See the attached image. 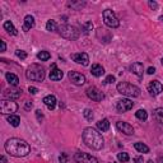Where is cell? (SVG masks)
Segmentation results:
<instances>
[{
	"label": "cell",
	"instance_id": "4",
	"mask_svg": "<svg viewBox=\"0 0 163 163\" xmlns=\"http://www.w3.org/2000/svg\"><path fill=\"white\" fill-rule=\"evenodd\" d=\"M117 91L118 93H121L126 97H133V98H135V97H139L140 96V88L134 84H130L127 82H120L117 84Z\"/></svg>",
	"mask_w": 163,
	"mask_h": 163
},
{
	"label": "cell",
	"instance_id": "39",
	"mask_svg": "<svg viewBox=\"0 0 163 163\" xmlns=\"http://www.w3.org/2000/svg\"><path fill=\"white\" fill-rule=\"evenodd\" d=\"M148 4H149V6H150L152 9H158V4H157L156 2H149Z\"/></svg>",
	"mask_w": 163,
	"mask_h": 163
},
{
	"label": "cell",
	"instance_id": "30",
	"mask_svg": "<svg viewBox=\"0 0 163 163\" xmlns=\"http://www.w3.org/2000/svg\"><path fill=\"white\" fill-rule=\"evenodd\" d=\"M59 27H58V24H56V22L55 20H52V19H50L49 22H47V23H46V29L47 31H56Z\"/></svg>",
	"mask_w": 163,
	"mask_h": 163
},
{
	"label": "cell",
	"instance_id": "29",
	"mask_svg": "<svg viewBox=\"0 0 163 163\" xmlns=\"http://www.w3.org/2000/svg\"><path fill=\"white\" fill-rule=\"evenodd\" d=\"M37 58L41 61H47L51 58V55H50V52H47V51H41V52L37 54Z\"/></svg>",
	"mask_w": 163,
	"mask_h": 163
},
{
	"label": "cell",
	"instance_id": "8",
	"mask_svg": "<svg viewBox=\"0 0 163 163\" xmlns=\"http://www.w3.org/2000/svg\"><path fill=\"white\" fill-rule=\"evenodd\" d=\"M74 159L77 163H98V159H97L96 157H93L88 153H83V152L75 153Z\"/></svg>",
	"mask_w": 163,
	"mask_h": 163
},
{
	"label": "cell",
	"instance_id": "20",
	"mask_svg": "<svg viewBox=\"0 0 163 163\" xmlns=\"http://www.w3.org/2000/svg\"><path fill=\"white\" fill-rule=\"evenodd\" d=\"M35 27V18L32 15H26L24 18V24H23V31L28 32L31 28Z\"/></svg>",
	"mask_w": 163,
	"mask_h": 163
},
{
	"label": "cell",
	"instance_id": "38",
	"mask_svg": "<svg viewBox=\"0 0 163 163\" xmlns=\"http://www.w3.org/2000/svg\"><path fill=\"white\" fill-rule=\"evenodd\" d=\"M36 116H37V120H38V121H42V120H43V115H42V112H41L40 110L36 111Z\"/></svg>",
	"mask_w": 163,
	"mask_h": 163
},
{
	"label": "cell",
	"instance_id": "44",
	"mask_svg": "<svg viewBox=\"0 0 163 163\" xmlns=\"http://www.w3.org/2000/svg\"><path fill=\"white\" fill-rule=\"evenodd\" d=\"M158 163H163V157H158Z\"/></svg>",
	"mask_w": 163,
	"mask_h": 163
},
{
	"label": "cell",
	"instance_id": "19",
	"mask_svg": "<svg viewBox=\"0 0 163 163\" xmlns=\"http://www.w3.org/2000/svg\"><path fill=\"white\" fill-rule=\"evenodd\" d=\"M91 73L94 75V77L100 78V77H102V75L105 74V69H103L102 65H100V64H93L92 68H91Z\"/></svg>",
	"mask_w": 163,
	"mask_h": 163
},
{
	"label": "cell",
	"instance_id": "31",
	"mask_svg": "<svg viewBox=\"0 0 163 163\" xmlns=\"http://www.w3.org/2000/svg\"><path fill=\"white\" fill-rule=\"evenodd\" d=\"M83 115H84V117H85L88 121H92V120H93V111L89 110V108H85V110L83 111Z\"/></svg>",
	"mask_w": 163,
	"mask_h": 163
},
{
	"label": "cell",
	"instance_id": "1",
	"mask_svg": "<svg viewBox=\"0 0 163 163\" xmlns=\"http://www.w3.org/2000/svg\"><path fill=\"white\" fill-rule=\"evenodd\" d=\"M6 153H9L10 156L13 157H26L29 152H31V147L29 144L23 139H19V138H10L8 142L4 145Z\"/></svg>",
	"mask_w": 163,
	"mask_h": 163
},
{
	"label": "cell",
	"instance_id": "33",
	"mask_svg": "<svg viewBox=\"0 0 163 163\" xmlns=\"http://www.w3.org/2000/svg\"><path fill=\"white\" fill-rule=\"evenodd\" d=\"M15 55H17L19 59L24 60V59L27 58V52H26V51H22V50H17V51H15Z\"/></svg>",
	"mask_w": 163,
	"mask_h": 163
},
{
	"label": "cell",
	"instance_id": "15",
	"mask_svg": "<svg viewBox=\"0 0 163 163\" xmlns=\"http://www.w3.org/2000/svg\"><path fill=\"white\" fill-rule=\"evenodd\" d=\"M116 127L120 130L121 133H124L125 135H133L134 134V129L133 126L127 124V122H124V121H117L116 122Z\"/></svg>",
	"mask_w": 163,
	"mask_h": 163
},
{
	"label": "cell",
	"instance_id": "13",
	"mask_svg": "<svg viewBox=\"0 0 163 163\" xmlns=\"http://www.w3.org/2000/svg\"><path fill=\"white\" fill-rule=\"evenodd\" d=\"M22 96V89H5L4 93H3V97H4V100H10V101H15L18 100L19 97Z\"/></svg>",
	"mask_w": 163,
	"mask_h": 163
},
{
	"label": "cell",
	"instance_id": "40",
	"mask_svg": "<svg viewBox=\"0 0 163 163\" xmlns=\"http://www.w3.org/2000/svg\"><path fill=\"white\" fill-rule=\"evenodd\" d=\"M0 43H2V52H4L5 50H6V43H5V41H0Z\"/></svg>",
	"mask_w": 163,
	"mask_h": 163
},
{
	"label": "cell",
	"instance_id": "21",
	"mask_svg": "<svg viewBox=\"0 0 163 163\" xmlns=\"http://www.w3.org/2000/svg\"><path fill=\"white\" fill-rule=\"evenodd\" d=\"M97 129L100 130V131L105 133V131H108L110 130V121L107 120V118H103V120H100L97 122Z\"/></svg>",
	"mask_w": 163,
	"mask_h": 163
},
{
	"label": "cell",
	"instance_id": "6",
	"mask_svg": "<svg viewBox=\"0 0 163 163\" xmlns=\"http://www.w3.org/2000/svg\"><path fill=\"white\" fill-rule=\"evenodd\" d=\"M102 17H103L105 24H106L107 27H110V28H117L118 26H120V22H118L117 17L115 15V13L112 12L111 9H106V10H103Z\"/></svg>",
	"mask_w": 163,
	"mask_h": 163
},
{
	"label": "cell",
	"instance_id": "22",
	"mask_svg": "<svg viewBox=\"0 0 163 163\" xmlns=\"http://www.w3.org/2000/svg\"><path fill=\"white\" fill-rule=\"evenodd\" d=\"M5 78H6V80H8V83H9L10 85L17 87V85L19 84V78L17 77L15 74H13V73H6V74H5Z\"/></svg>",
	"mask_w": 163,
	"mask_h": 163
},
{
	"label": "cell",
	"instance_id": "16",
	"mask_svg": "<svg viewBox=\"0 0 163 163\" xmlns=\"http://www.w3.org/2000/svg\"><path fill=\"white\" fill-rule=\"evenodd\" d=\"M130 71L134 73L139 79L143 78V73H144V66L142 62H134L131 66H130Z\"/></svg>",
	"mask_w": 163,
	"mask_h": 163
},
{
	"label": "cell",
	"instance_id": "7",
	"mask_svg": "<svg viewBox=\"0 0 163 163\" xmlns=\"http://www.w3.org/2000/svg\"><path fill=\"white\" fill-rule=\"evenodd\" d=\"M0 111L3 115H14V112L18 111V105L14 101L3 100L0 101Z\"/></svg>",
	"mask_w": 163,
	"mask_h": 163
},
{
	"label": "cell",
	"instance_id": "47",
	"mask_svg": "<svg viewBox=\"0 0 163 163\" xmlns=\"http://www.w3.org/2000/svg\"><path fill=\"white\" fill-rule=\"evenodd\" d=\"M161 62H162V65H163V58H162V60H161Z\"/></svg>",
	"mask_w": 163,
	"mask_h": 163
},
{
	"label": "cell",
	"instance_id": "48",
	"mask_svg": "<svg viewBox=\"0 0 163 163\" xmlns=\"http://www.w3.org/2000/svg\"><path fill=\"white\" fill-rule=\"evenodd\" d=\"M159 19H161V20H163V15H162V17H161V18H159Z\"/></svg>",
	"mask_w": 163,
	"mask_h": 163
},
{
	"label": "cell",
	"instance_id": "45",
	"mask_svg": "<svg viewBox=\"0 0 163 163\" xmlns=\"http://www.w3.org/2000/svg\"><path fill=\"white\" fill-rule=\"evenodd\" d=\"M2 163H6V158H5L4 156L2 157Z\"/></svg>",
	"mask_w": 163,
	"mask_h": 163
},
{
	"label": "cell",
	"instance_id": "11",
	"mask_svg": "<svg viewBox=\"0 0 163 163\" xmlns=\"http://www.w3.org/2000/svg\"><path fill=\"white\" fill-rule=\"evenodd\" d=\"M133 107H134V102H133V101H130V100H127V98L120 100V101L117 102V105H116L117 111L120 112V114L126 112V111H130Z\"/></svg>",
	"mask_w": 163,
	"mask_h": 163
},
{
	"label": "cell",
	"instance_id": "28",
	"mask_svg": "<svg viewBox=\"0 0 163 163\" xmlns=\"http://www.w3.org/2000/svg\"><path fill=\"white\" fill-rule=\"evenodd\" d=\"M135 116H136V118H139L140 121H145L148 118V112L145 110H138L135 112Z\"/></svg>",
	"mask_w": 163,
	"mask_h": 163
},
{
	"label": "cell",
	"instance_id": "49",
	"mask_svg": "<svg viewBox=\"0 0 163 163\" xmlns=\"http://www.w3.org/2000/svg\"><path fill=\"white\" fill-rule=\"evenodd\" d=\"M112 163H114V162H112Z\"/></svg>",
	"mask_w": 163,
	"mask_h": 163
},
{
	"label": "cell",
	"instance_id": "41",
	"mask_svg": "<svg viewBox=\"0 0 163 163\" xmlns=\"http://www.w3.org/2000/svg\"><path fill=\"white\" fill-rule=\"evenodd\" d=\"M134 163H143V157H135Z\"/></svg>",
	"mask_w": 163,
	"mask_h": 163
},
{
	"label": "cell",
	"instance_id": "24",
	"mask_svg": "<svg viewBox=\"0 0 163 163\" xmlns=\"http://www.w3.org/2000/svg\"><path fill=\"white\" fill-rule=\"evenodd\" d=\"M8 122L12 125V126L17 127V126H19V124H20V117H19L18 115H9V116H8Z\"/></svg>",
	"mask_w": 163,
	"mask_h": 163
},
{
	"label": "cell",
	"instance_id": "12",
	"mask_svg": "<svg viewBox=\"0 0 163 163\" xmlns=\"http://www.w3.org/2000/svg\"><path fill=\"white\" fill-rule=\"evenodd\" d=\"M68 77L70 79V82L75 85H83L85 83V77L83 74L78 73V71H69Z\"/></svg>",
	"mask_w": 163,
	"mask_h": 163
},
{
	"label": "cell",
	"instance_id": "9",
	"mask_svg": "<svg viewBox=\"0 0 163 163\" xmlns=\"http://www.w3.org/2000/svg\"><path fill=\"white\" fill-rule=\"evenodd\" d=\"M85 93L88 96V98H91L92 101H96V102H100L105 98V94L98 88H96V87H89V88H87Z\"/></svg>",
	"mask_w": 163,
	"mask_h": 163
},
{
	"label": "cell",
	"instance_id": "34",
	"mask_svg": "<svg viewBox=\"0 0 163 163\" xmlns=\"http://www.w3.org/2000/svg\"><path fill=\"white\" fill-rule=\"evenodd\" d=\"M83 5H84V3H74V2H71V3H68V6H71V8H75V9L82 8Z\"/></svg>",
	"mask_w": 163,
	"mask_h": 163
},
{
	"label": "cell",
	"instance_id": "36",
	"mask_svg": "<svg viewBox=\"0 0 163 163\" xmlns=\"http://www.w3.org/2000/svg\"><path fill=\"white\" fill-rule=\"evenodd\" d=\"M114 82H115V77H114V75H108V77L105 79V83L106 84H111Z\"/></svg>",
	"mask_w": 163,
	"mask_h": 163
},
{
	"label": "cell",
	"instance_id": "3",
	"mask_svg": "<svg viewBox=\"0 0 163 163\" xmlns=\"http://www.w3.org/2000/svg\"><path fill=\"white\" fill-rule=\"evenodd\" d=\"M26 77L29 79V80H33V82H43L45 80V69H43L41 65H37V64H32L31 66L27 69L26 71Z\"/></svg>",
	"mask_w": 163,
	"mask_h": 163
},
{
	"label": "cell",
	"instance_id": "37",
	"mask_svg": "<svg viewBox=\"0 0 163 163\" xmlns=\"http://www.w3.org/2000/svg\"><path fill=\"white\" fill-rule=\"evenodd\" d=\"M28 91H29V93H32V94H37V93H38V88H36V87H29Z\"/></svg>",
	"mask_w": 163,
	"mask_h": 163
},
{
	"label": "cell",
	"instance_id": "17",
	"mask_svg": "<svg viewBox=\"0 0 163 163\" xmlns=\"http://www.w3.org/2000/svg\"><path fill=\"white\" fill-rule=\"evenodd\" d=\"M51 68H52V69H51V71H50V79H51V80H55V82H56V80H61L62 77H64L62 71H61L60 69L56 68L55 64H52Z\"/></svg>",
	"mask_w": 163,
	"mask_h": 163
},
{
	"label": "cell",
	"instance_id": "26",
	"mask_svg": "<svg viewBox=\"0 0 163 163\" xmlns=\"http://www.w3.org/2000/svg\"><path fill=\"white\" fill-rule=\"evenodd\" d=\"M134 148H135L138 152H140V153H149V148H148L144 143L138 142V143L134 144Z\"/></svg>",
	"mask_w": 163,
	"mask_h": 163
},
{
	"label": "cell",
	"instance_id": "10",
	"mask_svg": "<svg viewBox=\"0 0 163 163\" xmlns=\"http://www.w3.org/2000/svg\"><path fill=\"white\" fill-rule=\"evenodd\" d=\"M71 60L77 64H80L83 66H87L89 64V56L85 52H78V54H71Z\"/></svg>",
	"mask_w": 163,
	"mask_h": 163
},
{
	"label": "cell",
	"instance_id": "27",
	"mask_svg": "<svg viewBox=\"0 0 163 163\" xmlns=\"http://www.w3.org/2000/svg\"><path fill=\"white\" fill-rule=\"evenodd\" d=\"M92 29H93V23H92V22H85V23L82 24V32L84 35H89Z\"/></svg>",
	"mask_w": 163,
	"mask_h": 163
},
{
	"label": "cell",
	"instance_id": "42",
	"mask_svg": "<svg viewBox=\"0 0 163 163\" xmlns=\"http://www.w3.org/2000/svg\"><path fill=\"white\" fill-rule=\"evenodd\" d=\"M24 108H26V110H31V108H32V102L27 101L26 105H24Z\"/></svg>",
	"mask_w": 163,
	"mask_h": 163
},
{
	"label": "cell",
	"instance_id": "23",
	"mask_svg": "<svg viewBox=\"0 0 163 163\" xmlns=\"http://www.w3.org/2000/svg\"><path fill=\"white\" fill-rule=\"evenodd\" d=\"M4 29L8 32L9 35H12V36H15V35H18V31H17V28L13 26V23L10 20H6L5 23H4Z\"/></svg>",
	"mask_w": 163,
	"mask_h": 163
},
{
	"label": "cell",
	"instance_id": "2",
	"mask_svg": "<svg viewBox=\"0 0 163 163\" xmlns=\"http://www.w3.org/2000/svg\"><path fill=\"white\" fill-rule=\"evenodd\" d=\"M83 142L87 147L93 150H100L103 147L102 135L93 127H85L83 130Z\"/></svg>",
	"mask_w": 163,
	"mask_h": 163
},
{
	"label": "cell",
	"instance_id": "14",
	"mask_svg": "<svg viewBox=\"0 0 163 163\" xmlns=\"http://www.w3.org/2000/svg\"><path fill=\"white\" fill-rule=\"evenodd\" d=\"M163 91V85L161 82L158 80H153L148 84V92L152 94V96H158L161 92Z\"/></svg>",
	"mask_w": 163,
	"mask_h": 163
},
{
	"label": "cell",
	"instance_id": "43",
	"mask_svg": "<svg viewBox=\"0 0 163 163\" xmlns=\"http://www.w3.org/2000/svg\"><path fill=\"white\" fill-rule=\"evenodd\" d=\"M147 73H148V74H154V73H156V69L150 66V68L148 69V71H147Z\"/></svg>",
	"mask_w": 163,
	"mask_h": 163
},
{
	"label": "cell",
	"instance_id": "46",
	"mask_svg": "<svg viewBox=\"0 0 163 163\" xmlns=\"http://www.w3.org/2000/svg\"><path fill=\"white\" fill-rule=\"evenodd\" d=\"M147 163H154V162H153V161H148Z\"/></svg>",
	"mask_w": 163,
	"mask_h": 163
},
{
	"label": "cell",
	"instance_id": "5",
	"mask_svg": "<svg viewBox=\"0 0 163 163\" xmlns=\"http://www.w3.org/2000/svg\"><path fill=\"white\" fill-rule=\"evenodd\" d=\"M58 32H59V35L64 38H66V40H77L80 35V31L77 28V27H74V26H69V24H62L58 28Z\"/></svg>",
	"mask_w": 163,
	"mask_h": 163
},
{
	"label": "cell",
	"instance_id": "32",
	"mask_svg": "<svg viewBox=\"0 0 163 163\" xmlns=\"http://www.w3.org/2000/svg\"><path fill=\"white\" fill-rule=\"evenodd\" d=\"M117 159L120 161V162H127L130 158H129V154L127 153H124V152H122V153H118L117 154Z\"/></svg>",
	"mask_w": 163,
	"mask_h": 163
},
{
	"label": "cell",
	"instance_id": "35",
	"mask_svg": "<svg viewBox=\"0 0 163 163\" xmlns=\"http://www.w3.org/2000/svg\"><path fill=\"white\" fill-rule=\"evenodd\" d=\"M59 162L60 163H68V154L66 153H61V156L59 157Z\"/></svg>",
	"mask_w": 163,
	"mask_h": 163
},
{
	"label": "cell",
	"instance_id": "18",
	"mask_svg": "<svg viewBox=\"0 0 163 163\" xmlns=\"http://www.w3.org/2000/svg\"><path fill=\"white\" fill-rule=\"evenodd\" d=\"M43 103H45V105L47 106L49 110H54V108L56 107V97H55V96H52V94L46 96L45 98H43Z\"/></svg>",
	"mask_w": 163,
	"mask_h": 163
},
{
	"label": "cell",
	"instance_id": "25",
	"mask_svg": "<svg viewBox=\"0 0 163 163\" xmlns=\"http://www.w3.org/2000/svg\"><path fill=\"white\" fill-rule=\"evenodd\" d=\"M153 116H154V118H156V120H157L159 124L163 125V107L156 108L154 112H153Z\"/></svg>",
	"mask_w": 163,
	"mask_h": 163
}]
</instances>
